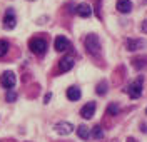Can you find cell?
Returning <instances> with one entry per match:
<instances>
[{
  "label": "cell",
  "instance_id": "25",
  "mask_svg": "<svg viewBox=\"0 0 147 142\" xmlns=\"http://www.w3.org/2000/svg\"><path fill=\"white\" fill-rule=\"evenodd\" d=\"M109 142H119V141H117V139H112V141H109Z\"/></svg>",
  "mask_w": 147,
  "mask_h": 142
},
{
  "label": "cell",
  "instance_id": "5",
  "mask_svg": "<svg viewBox=\"0 0 147 142\" xmlns=\"http://www.w3.org/2000/svg\"><path fill=\"white\" fill-rule=\"evenodd\" d=\"M55 132L59 134V135H69V134L74 132V125L70 122H65V120H62V122H57L54 125Z\"/></svg>",
  "mask_w": 147,
  "mask_h": 142
},
{
  "label": "cell",
  "instance_id": "26",
  "mask_svg": "<svg viewBox=\"0 0 147 142\" xmlns=\"http://www.w3.org/2000/svg\"><path fill=\"white\" fill-rule=\"evenodd\" d=\"M28 2H34V0H28Z\"/></svg>",
  "mask_w": 147,
  "mask_h": 142
},
{
  "label": "cell",
  "instance_id": "18",
  "mask_svg": "<svg viewBox=\"0 0 147 142\" xmlns=\"http://www.w3.org/2000/svg\"><path fill=\"white\" fill-rule=\"evenodd\" d=\"M119 105L115 104V102H112V104H109V107H107V115H119Z\"/></svg>",
  "mask_w": 147,
  "mask_h": 142
},
{
  "label": "cell",
  "instance_id": "2",
  "mask_svg": "<svg viewBox=\"0 0 147 142\" xmlns=\"http://www.w3.org/2000/svg\"><path fill=\"white\" fill-rule=\"evenodd\" d=\"M142 82H144V77H137V79L125 89V92L129 94V97H130L132 100H136V99H139V97L142 95Z\"/></svg>",
  "mask_w": 147,
  "mask_h": 142
},
{
  "label": "cell",
  "instance_id": "19",
  "mask_svg": "<svg viewBox=\"0 0 147 142\" xmlns=\"http://www.w3.org/2000/svg\"><path fill=\"white\" fill-rule=\"evenodd\" d=\"M9 48H10V45H9L7 40H0V57L5 55V54L9 52Z\"/></svg>",
  "mask_w": 147,
  "mask_h": 142
},
{
  "label": "cell",
  "instance_id": "15",
  "mask_svg": "<svg viewBox=\"0 0 147 142\" xmlns=\"http://www.w3.org/2000/svg\"><path fill=\"white\" fill-rule=\"evenodd\" d=\"M77 135H79L82 141H87V139L90 137V129H89L87 125H79V127H77Z\"/></svg>",
  "mask_w": 147,
  "mask_h": 142
},
{
  "label": "cell",
  "instance_id": "6",
  "mask_svg": "<svg viewBox=\"0 0 147 142\" xmlns=\"http://www.w3.org/2000/svg\"><path fill=\"white\" fill-rule=\"evenodd\" d=\"M2 85L5 87V89H13V85H15V82H17V79H15V74L13 72H3V75H2Z\"/></svg>",
  "mask_w": 147,
  "mask_h": 142
},
{
  "label": "cell",
  "instance_id": "1",
  "mask_svg": "<svg viewBox=\"0 0 147 142\" xmlns=\"http://www.w3.org/2000/svg\"><path fill=\"white\" fill-rule=\"evenodd\" d=\"M85 48H87V52L90 54L92 57H100V52H102V45H100V40L99 37L95 35V34H89L87 37H85Z\"/></svg>",
  "mask_w": 147,
  "mask_h": 142
},
{
  "label": "cell",
  "instance_id": "11",
  "mask_svg": "<svg viewBox=\"0 0 147 142\" xmlns=\"http://www.w3.org/2000/svg\"><path fill=\"white\" fill-rule=\"evenodd\" d=\"M75 12H77V15H80V17H84V19H87V17H90L92 15V7L89 5V3H79L77 9H75Z\"/></svg>",
  "mask_w": 147,
  "mask_h": 142
},
{
  "label": "cell",
  "instance_id": "3",
  "mask_svg": "<svg viewBox=\"0 0 147 142\" xmlns=\"http://www.w3.org/2000/svg\"><path fill=\"white\" fill-rule=\"evenodd\" d=\"M28 48H30L35 55H44V54L47 52V42L44 40V38L35 37V38H32V40L28 42Z\"/></svg>",
  "mask_w": 147,
  "mask_h": 142
},
{
  "label": "cell",
  "instance_id": "16",
  "mask_svg": "<svg viewBox=\"0 0 147 142\" xmlns=\"http://www.w3.org/2000/svg\"><path fill=\"white\" fill-rule=\"evenodd\" d=\"M90 135L94 139H102V137H104V129H102L100 125H95V127H92Z\"/></svg>",
  "mask_w": 147,
  "mask_h": 142
},
{
  "label": "cell",
  "instance_id": "7",
  "mask_svg": "<svg viewBox=\"0 0 147 142\" xmlns=\"http://www.w3.org/2000/svg\"><path fill=\"white\" fill-rule=\"evenodd\" d=\"M54 47H55L57 52H65V50L70 48V42H69L64 35H59V37L55 38V42H54Z\"/></svg>",
  "mask_w": 147,
  "mask_h": 142
},
{
  "label": "cell",
  "instance_id": "4",
  "mask_svg": "<svg viewBox=\"0 0 147 142\" xmlns=\"http://www.w3.org/2000/svg\"><path fill=\"white\" fill-rule=\"evenodd\" d=\"M147 47V42L144 38H125V48L129 52H137Z\"/></svg>",
  "mask_w": 147,
  "mask_h": 142
},
{
  "label": "cell",
  "instance_id": "17",
  "mask_svg": "<svg viewBox=\"0 0 147 142\" xmlns=\"http://www.w3.org/2000/svg\"><path fill=\"white\" fill-rule=\"evenodd\" d=\"M107 87H109V84H107L105 80H102V82H99V84H97L95 90H97V94H99V95H105V92H107Z\"/></svg>",
  "mask_w": 147,
  "mask_h": 142
},
{
  "label": "cell",
  "instance_id": "22",
  "mask_svg": "<svg viewBox=\"0 0 147 142\" xmlns=\"http://www.w3.org/2000/svg\"><path fill=\"white\" fill-rule=\"evenodd\" d=\"M140 131H142L144 134H147V127L144 125V124H140Z\"/></svg>",
  "mask_w": 147,
  "mask_h": 142
},
{
  "label": "cell",
  "instance_id": "14",
  "mask_svg": "<svg viewBox=\"0 0 147 142\" xmlns=\"http://www.w3.org/2000/svg\"><path fill=\"white\" fill-rule=\"evenodd\" d=\"M117 10L120 13H129L132 10V2L130 0H117Z\"/></svg>",
  "mask_w": 147,
  "mask_h": 142
},
{
  "label": "cell",
  "instance_id": "12",
  "mask_svg": "<svg viewBox=\"0 0 147 142\" xmlns=\"http://www.w3.org/2000/svg\"><path fill=\"white\" fill-rule=\"evenodd\" d=\"M132 65L136 70H142V69H146L147 67V55H139V57H134L132 60Z\"/></svg>",
  "mask_w": 147,
  "mask_h": 142
},
{
  "label": "cell",
  "instance_id": "20",
  "mask_svg": "<svg viewBox=\"0 0 147 142\" xmlns=\"http://www.w3.org/2000/svg\"><path fill=\"white\" fill-rule=\"evenodd\" d=\"M5 99H7L9 102H15V100H17V94L9 89V92H7V95H5Z\"/></svg>",
  "mask_w": 147,
  "mask_h": 142
},
{
  "label": "cell",
  "instance_id": "10",
  "mask_svg": "<svg viewBox=\"0 0 147 142\" xmlns=\"http://www.w3.org/2000/svg\"><path fill=\"white\" fill-rule=\"evenodd\" d=\"M95 109H97L95 102H89V104H85L82 109H80V115H82L84 119H92L94 114H95Z\"/></svg>",
  "mask_w": 147,
  "mask_h": 142
},
{
  "label": "cell",
  "instance_id": "24",
  "mask_svg": "<svg viewBox=\"0 0 147 142\" xmlns=\"http://www.w3.org/2000/svg\"><path fill=\"white\" fill-rule=\"evenodd\" d=\"M127 142H139V141H136L134 137H129V139H127Z\"/></svg>",
  "mask_w": 147,
  "mask_h": 142
},
{
  "label": "cell",
  "instance_id": "9",
  "mask_svg": "<svg viewBox=\"0 0 147 142\" xmlns=\"http://www.w3.org/2000/svg\"><path fill=\"white\" fill-rule=\"evenodd\" d=\"M15 24H17V19L13 15V10H7L5 12V17H3V28L12 30V28L15 27Z\"/></svg>",
  "mask_w": 147,
  "mask_h": 142
},
{
  "label": "cell",
  "instance_id": "23",
  "mask_svg": "<svg viewBox=\"0 0 147 142\" xmlns=\"http://www.w3.org/2000/svg\"><path fill=\"white\" fill-rule=\"evenodd\" d=\"M50 99H52V95H50V94H47V95H45V99H44V100H45V104L49 102V100H50Z\"/></svg>",
  "mask_w": 147,
  "mask_h": 142
},
{
  "label": "cell",
  "instance_id": "27",
  "mask_svg": "<svg viewBox=\"0 0 147 142\" xmlns=\"http://www.w3.org/2000/svg\"><path fill=\"white\" fill-rule=\"evenodd\" d=\"M146 112H147V110H146Z\"/></svg>",
  "mask_w": 147,
  "mask_h": 142
},
{
  "label": "cell",
  "instance_id": "21",
  "mask_svg": "<svg viewBox=\"0 0 147 142\" xmlns=\"http://www.w3.org/2000/svg\"><path fill=\"white\" fill-rule=\"evenodd\" d=\"M142 32H144V34H147V20H144V22H142Z\"/></svg>",
  "mask_w": 147,
  "mask_h": 142
},
{
  "label": "cell",
  "instance_id": "8",
  "mask_svg": "<svg viewBox=\"0 0 147 142\" xmlns=\"http://www.w3.org/2000/svg\"><path fill=\"white\" fill-rule=\"evenodd\" d=\"M74 64H75L74 57L72 55H65L64 59H60V62H59V70H60V72H69V70L74 67Z\"/></svg>",
  "mask_w": 147,
  "mask_h": 142
},
{
  "label": "cell",
  "instance_id": "13",
  "mask_svg": "<svg viewBox=\"0 0 147 142\" xmlns=\"http://www.w3.org/2000/svg\"><path fill=\"white\" fill-rule=\"evenodd\" d=\"M80 95H82L80 89H79V87H75V85H72V87H69V89H67V99H69V100H72V102L79 100V99H80Z\"/></svg>",
  "mask_w": 147,
  "mask_h": 142
}]
</instances>
